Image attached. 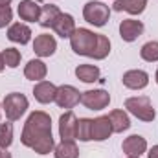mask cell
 <instances>
[{
	"label": "cell",
	"mask_w": 158,
	"mask_h": 158,
	"mask_svg": "<svg viewBox=\"0 0 158 158\" xmlns=\"http://www.w3.org/2000/svg\"><path fill=\"white\" fill-rule=\"evenodd\" d=\"M20 142L33 149L39 155H48L55 143H53V136H52V119L46 112H31L30 118L24 123V131H22V138Z\"/></svg>",
	"instance_id": "6da1fadb"
},
{
	"label": "cell",
	"mask_w": 158,
	"mask_h": 158,
	"mask_svg": "<svg viewBox=\"0 0 158 158\" xmlns=\"http://www.w3.org/2000/svg\"><path fill=\"white\" fill-rule=\"evenodd\" d=\"M70 44H72V50L77 55L92 57V53L96 50V44H98V33H94L86 28H79V30L76 28V31L70 37Z\"/></svg>",
	"instance_id": "7a4b0ae2"
},
{
	"label": "cell",
	"mask_w": 158,
	"mask_h": 158,
	"mask_svg": "<svg viewBox=\"0 0 158 158\" xmlns=\"http://www.w3.org/2000/svg\"><path fill=\"white\" fill-rule=\"evenodd\" d=\"M125 109L142 121H153L155 116H156V112L151 105V99L147 96H138V98L125 99Z\"/></svg>",
	"instance_id": "3957f363"
},
{
	"label": "cell",
	"mask_w": 158,
	"mask_h": 158,
	"mask_svg": "<svg viewBox=\"0 0 158 158\" xmlns=\"http://www.w3.org/2000/svg\"><path fill=\"white\" fill-rule=\"evenodd\" d=\"M83 17H85V20H86L88 24H94V26L101 28V26H105L107 20L110 19V9H109V6H105L103 2H96V0H94V2H88V4L85 6Z\"/></svg>",
	"instance_id": "277c9868"
},
{
	"label": "cell",
	"mask_w": 158,
	"mask_h": 158,
	"mask_svg": "<svg viewBox=\"0 0 158 158\" xmlns=\"http://www.w3.org/2000/svg\"><path fill=\"white\" fill-rule=\"evenodd\" d=\"M28 109V98L19 92H11L4 98V110L9 121H17Z\"/></svg>",
	"instance_id": "5b68a950"
},
{
	"label": "cell",
	"mask_w": 158,
	"mask_h": 158,
	"mask_svg": "<svg viewBox=\"0 0 158 158\" xmlns=\"http://www.w3.org/2000/svg\"><path fill=\"white\" fill-rule=\"evenodd\" d=\"M81 103L90 110H101L110 103V96L105 90H86L81 94Z\"/></svg>",
	"instance_id": "8992f818"
},
{
	"label": "cell",
	"mask_w": 158,
	"mask_h": 158,
	"mask_svg": "<svg viewBox=\"0 0 158 158\" xmlns=\"http://www.w3.org/2000/svg\"><path fill=\"white\" fill-rule=\"evenodd\" d=\"M81 101V92L77 88L70 86V85H63L57 88V94H55V103L61 107V109H74Z\"/></svg>",
	"instance_id": "52a82bcc"
},
{
	"label": "cell",
	"mask_w": 158,
	"mask_h": 158,
	"mask_svg": "<svg viewBox=\"0 0 158 158\" xmlns=\"http://www.w3.org/2000/svg\"><path fill=\"white\" fill-rule=\"evenodd\" d=\"M121 149H123V153H125L127 156H138L140 158V155H143L145 149H147V142H145L143 136L132 134V136H129V138L123 140Z\"/></svg>",
	"instance_id": "ba28073f"
},
{
	"label": "cell",
	"mask_w": 158,
	"mask_h": 158,
	"mask_svg": "<svg viewBox=\"0 0 158 158\" xmlns=\"http://www.w3.org/2000/svg\"><path fill=\"white\" fill-rule=\"evenodd\" d=\"M143 33V24L140 20H134V19H127L119 24V37L127 42H132L136 40L140 35Z\"/></svg>",
	"instance_id": "9c48e42d"
},
{
	"label": "cell",
	"mask_w": 158,
	"mask_h": 158,
	"mask_svg": "<svg viewBox=\"0 0 158 158\" xmlns=\"http://www.w3.org/2000/svg\"><path fill=\"white\" fill-rule=\"evenodd\" d=\"M112 132L114 131H112V123H110L109 116H99L92 121V140L103 142V140L110 138Z\"/></svg>",
	"instance_id": "30bf717a"
},
{
	"label": "cell",
	"mask_w": 158,
	"mask_h": 158,
	"mask_svg": "<svg viewBox=\"0 0 158 158\" xmlns=\"http://www.w3.org/2000/svg\"><path fill=\"white\" fill-rule=\"evenodd\" d=\"M76 129H77V118L72 110L64 112L59 118V134L63 140H74L76 138Z\"/></svg>",
	"instance_id": "8fae6325"
},
{
	"label": "cell",
	"mask_w": 158,
	"mask_h": 158,
	"mask_svg": "<svg viewBox=\"0 0 158 158\" xmlns=\"http://www.w3.org/2000/svg\"><path fill=\"white\" fill-rule=\"evenodd\" d=\"M33 50L39 57H50L55 53L57 50V42L52 35L48 33H42V35H37L35 40H33Z\"/></svg>",
	"instance_id": "7c38bea8"
},
{
	"label": "cell",
	"mask_w": 158,
	"mask_h": 158,
	"mask_svg": "<svg viewBox=\"0 0 158 158\" xmlns=\"http://www.w3.org/2000/svg\"><path fill=\"white\" fill-rule=\"evenodd\" d=\"M123 85L127 88H132V90H140V88H145L147 83H149V76L147 72L143 70H129L123 74Z\"/></svg>",
	"instance_id": "4fadbf2b"
},
{
	"label": "cell",
	"mask_w": 158,
	"mask_h": 158,
	"mask_svg": "<svg viewBox=\"0 0 158 158\" xmlns=\"http://www.w3.org/2000/svg\"><path fill=\"white\" fill-rule=\"evenodd\" d=\"M53 31H55L59 37H63V39H70V37H72V33L76 31L74 17H72V15H68V13H61V15H59V19H57V20H55V24H53Z\"/></svg>",
	"instance_id": "5bb4252c"
},
{
	"label": "cell",
	"mask_w": 158,
	"mask_h": 158,
	"mask_svg": "<svg viewBox=\"0 0 158 158\" xmlns=\"http://www.w3.org/2000/svg\"><path fill=\"white\" fill-rule=\"evenodd\" d=\"M55 94H57V86L50 81H39L33 88V96L39 103H52L55 101Z\"/></svg>",
	"instance_id": "9a60e30c"
},
{
	"label": "cell",
	"mask_w": 158,
	"mask_h": 158,
	"mask_svg": "<svg viewBox=\"0 0 158 158\" xmlns=\"http://www.w3.org/2000/svg\"><path fill=\"white\" fill-rule=\"evenodd\" d=\"M19 17L26 22H35L40 19V6L33 0H22L19 4Z\"/></svg>",
	"instance_id": "2e32d148"
},
{
	"label": "cell",
	"mask_w": 158,
	"mask_h": 158,
	"mask_svg": "<svg viewBox=\"0 0 158 158\" xmlns=\"http://www.w3.org/2000/svg\"><path fill=\"white\" fill-rule=\"evenodd\" d=\"M7 39L13 40V42H19V44H28L30 39H31V30H30L26 24L15 22V24L9 26V30H7Z\"/></svg>",
	"instance_id": "e0dca14e"
},
{
	"label": "cell",
	"mask_w": 158,
	"mask_h": 158,
	"mask_svg": "<svg viewBox=\"0 0 158 158\" xmlns=\"http://www.w3.org/2000/svg\"><path fill=\"white\" fill-rule=\"evenodd\" d=\"M46 72H48L46 64L42 61H39V59H31L26 64V68H24V76L30 81H42L46 77Z\"/></svg>",
	"instance_id": "ac0fdd59"
},
{
	"label": "cell",
	"mask_w": 158,
	"mask_h": 158,
	"mask_svg": "<svg viewBox=\"0 0 158 158\" xmlns=\"http://www.w3.org/2000/svg\"><path fill=\"white\" fill-rule=\"evenodd\" d=\"M147 6V0H116L114 9L116 11H127L131 15H140Z\"/></svg>",
	"instance_id": "d6986e66"
},
{
	"label": "cell",
	"mask_w": 158,
	"mask_h": 158,
	"mask_svg": "<svg viewBox=\"0 0 158 158\" xmlns=\"http://www.w3.org/2000/svg\"><path fill=\"white\" fill-rule=\"evenodd\" d=\"M59 15H61L59 7H57V6H53V4H48V6L40 7L39 24L42 26V28H53V24H55V20L59 19Z\"/></svg>",
	"instance_id": "ffe728a7"
},
{
	"label": "cell",
	"mask_w": 158,
	"mask_h": 158,
	"mask_svg": "<svg viewBox=\"0 0 158 158\" xmlns=\"http://www.w3.org/2000/svg\"><path fill=\"white\" fill-rule=\"evenodd\" d=\"M55 158H79V149L74 143V140H63L55 151H53Z\"/></svg>",
	"instance_id": "44dd1931"
},
{
	"label": "cell",
	"mask_w": 158,
	"mask_h": 158,
	"mask_svg": "<svg viewBox=\"0 0 158 158\" xmlns=\"http://www.w3.org/2000/svg\"><path fill=\"white\" fill-rule=\"evenodd\" d=\"M76 76L83 83H94L99 79V68L94 64H81L76 68Z\"/></svg>",
	"instance_id": "7402d4cb"
},
{
	"label": "cell",
	"mask_w": 158,
	"mask_h": 158,
	"mask_svg": "<svg viewBox=\"0 0 158 158\" xmlns=\"http://www.w3.org/2000/svg\"><path fill=\"white\" fill-rule=\"evenodd\" d=\"M109 118H110L112 131H114V132H123V131H127V129L131 127V119H129V116H127L123 110H112V112L109 114Z\"/></svg>",
	"instance_id": "603a6c76"
},
{
	"label": "cell",
	"mask_w": 158,
	"mask_h": 158,
	"mask_svg": "<svg viewBox=\"0 0 158 158\" xmlns=\"http://www.w3.org/2000/svg\"><path fill=\"white\" fill-rule=\"evenodd\" d=\"M92 121L94 119L81 118L77 119V129H76V138L81 142H90L92 140Z\"/></svg>",
	"instance_id": "cb8c5ba5"
},
{
	"label": "cell",
	"mask_w": 158,
	"mask_h": 158,
	"mask_svg": "<svg viewBox=\"0 0 158 158\" xmlns=\"http://www.w3.org/2000/svg\"><path fill=\"white\" fill-rule=\"evenodd\" d=\"M109 53H110V40L107 39L105 35H99L98 33V44H96V50H94L92 57L99 61V59H105Z\"/></svg>",
	"instance_id": "d4e9b609"
},
{
	"label": "cell",
	"mask_w": 158,
	"mask_h": 158,
	"mask_svg": "<svg viewBox=\"0 0 158 158\" xmlns=\"http://www.w3.org/2000/svg\"><path fill=\"white\" fill-rule=\"evenodd\" d=\"M140 55H142V59L147 61V63L158 61V42L156 40H151V42L143 44L142 50H140Z\"/></svg>",
	"instance_id": "484cf974"
},
{
	"label": "cell",
	"mask_w": 158,
	"mask_h": 158,
	"mask_svg": "<svg viewBox=\"0 0 158 158\" xmlns=\"http://www.w3.org/2000/svg\"><path fill=\"white\" fill-rule=\"evenodd\" d=\"M2 57H4V64L9 68H17L20 63V52L15 48H6L2 52Z\"/></svg>",
	"instance_id": "4316f807"
},
{
	"label": "cell",
	"mask_w": 158,
	"mask_h": 158,
	"mask_svg": "<svg viewBox=\"0 0 158 158\" xmlns=\"http://www.w3.org/2000/svg\"><path fill=\"white\" fill-rule=\"evenodd\" d=\"M13 142V125L11 123H0V147L7 149Z\"/></svg>",
	"instance_id": "83f0119b"
},
{
	"label": "cell",
	"mask_w": 158,
	"mask_h": 158,
	"mask_svg": "<svg viewBox=\"0 0 158 158\" xmlns=\"http://www.w3.org/2000/svg\"><path fill=\"white\" fill-rule=\"evenodd\" d=\"M11 19H13L11 7H9V6H7V7H2V9H0V28H6V26L11 22Z\"/></svg>",
	"instance_id": "f1b7e54d"
},
{
	"label": "cell",
	"mask_w": 158,
	"mask_h": 158,
	"mask_svg": "<svg viewBox=\"0 0 158 158\" xmlns=\"http://www.w3.org/2000/svg\"><path fill=\"white\" fill-rule=\"evenodd\" d=\"M149 158H158V145H155V147L149 151Z\"/></svg>",
	"instance_id": "f546056e"
},
{
	"label": "cell",
	"mask_w": 158,
	"mask_h": 158,
	"mask_svg": "<svg viewBox=\"0 0 158 158\" xmlns=\"http://www.w3.org/2000/svg\"><path fill=\"white\" fill-rule=\"evenodd\" d=\"M0 158H11V155H9L6 149H2V147H0Z\"/></svg>",
	"instance_id": "4dcf8cb0"
},
{
	"label": "cell",
	"mask_w": 158,
	"mask_h": 158,
	"mask_svg": "<svg viewBox=\"0 0 158 158\" xmlns=\"http://www.w3.org/2000/svg\"><path fill=\"white\" fill-rule=\"evenodd\" d=\"M9 4H11V0H0V9L2 7H7Z\"/></svg>",
	"instance_id": "1f68e13d"
},
{
	"label": "cell",
	"mask_w": 158,
	"mask_h": 158,
	"mask_svg": "<svg viewBox=\"0 0 158 158\" xmlns=\"http://www.w3.org/2000/svg\"><path fill=\"white\" fill-rule=\"evenodd\" d=\"M4 66H6V64H4V57H2V53H0V72L4 70Z\"/></svg>",
	"instance_id": "d6a6232c"
},
{
	"label": "cell",
	"mask_w": 158,
	"mask_h": 158,
	"mask_svg": "<svg viewBox=\"0 0 158 158\" xmlns=\"http://www.w3.org/2000/svg\"><path fill=\"white\" fill-rule=\"evenodd\" d=\"M155 77H156V83H158V70H156V76H155Z\"/></svg>",
	"instance_id": "836d02e7"
},
{
	"label": "cell",
	"mask_w": 158,
	"mask_h": 158,
	"mask_svg": "<svg viewBox=\"0 0 158 158\" xmlns=\"http://www.w3.org/2000/svg\"><path fill=\"white\" fill-rule=\"evenodd\" d=\"M129 158H138V156H129Z\"/></svg>",
	"instance_id": "e575fe53"
}]
</instances>
